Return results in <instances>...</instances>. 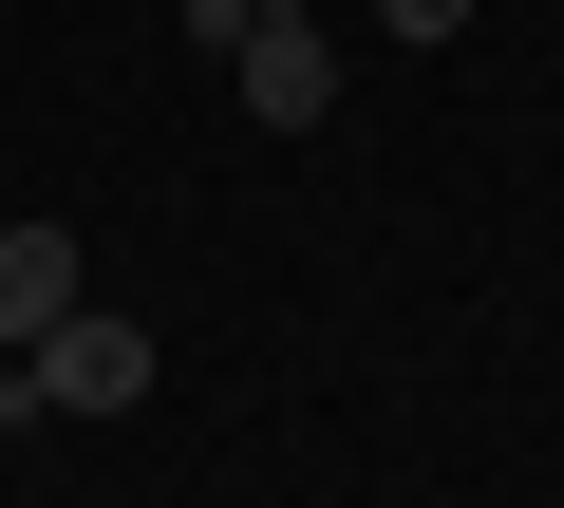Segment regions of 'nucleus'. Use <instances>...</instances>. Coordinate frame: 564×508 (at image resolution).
I'll use <instances>...</instances> for the list:
<instances>
[{
	"label": "nucleus",
	"mask_w": 564,
	"mask_h": 508,
	"mask_svg": "<svg viewBox=\"0 0 564 508\" xmlns=\"http://www.w3.org/2000/svg\"><path fill=\"white\" fill-rule=\"evenodd\" d=\"M226 76H245V114H263V132H321V114H339V57H321V20H263Z\"/></svg>",
	"instance_id": "3"
},
{
	"label": "nucleus",
	"mask_w": 564,
	"mask_h": 508,
	"mask_svg": "<svg viewBox=\"0 0 564 508\" xmlns=\"http://www.w3.org/2000/svg\"><path fill=\"white\" fill-rule=\"evenodd\" d=\"M358 20H377V39H414V57H433V39H470V0H358Z\"/></svg>",
	"instance_id": "4"
},
{
	"label": "nucleus",
	"mask_w": 564,
	"mask_h": 508,
	"mask_svg": "<svg viewBox=\"0 0 564 508\" xmlns=\"http://www.w3.org/2000/svg\"><path fill=\"white\" fill-rule=\"evenodd\" d=\"M20 377H39V414H132V396H151V321L76 302L57 339H20Z\"/></svg>",
	"instance_id": "1"
},
{
	"label": "nucleus",
	"mask_w": 564,
	"mask_h": 508,
	"mask_svg": "<svg viewBox=\"0 0 564 508\" xmlns=\"http://www.w3.org/2000/svg\"><path fill=\"white\" fill-rule=\"evenodd\" d=\"M95 302V264H76V226H0V358H20V339H57Z\"/></svg>",
	"instance_id": "2"
},
{
	"label": "nucleus",
	"mask_w": 564,
	"mask_h": 508,
	"mask_svg": "<svg viewBox=\"0 0 564 508\" xmlns=\"http://www.w3.org/2000/svg\"><path fill=\"white\" fill-rule=\"evenodd\" d=\"M245 20H321V0H245Z\"/></svg>",
	"instance_id": "5"
}]
</instances>
